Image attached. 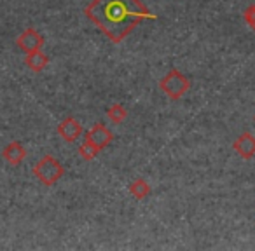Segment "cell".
<instances>
[{
    "mask_svg": "<svg viewBox=\"0 0 255 251\" xmlns=\"http://www.w3.org/2000/svg\"><path fill=\"white\" fill-rule=\"evenodd\" d=\"M86 16L116 44L142 19H154L145 5L140 4V0H93L86 7Z\"/></svg>",
    "mask_w": 255,
    "mask_h": 251,
    "instance_id": "1",
    "label": "cell"
},
{
    "mask_svg": "<svg viewBox=\"0 0 255 251\" xmlns=\"http://www.w3.org/2000/svg\"><path fill=\"white\" fill-rule=\"evenodd\" d=\"M63 173H65L63 166H61L53 156H44L42 159L33 166V174H35V178L40 183L47 185V187L56 183V181L63 176Z\"/></svg>",
    "mask_w": 255,
    "mask_h": 251,
    "instance_id": "2",
    "label": "cell"
},
{
    "mask_svg": "<svg viewBox=\"0 0 255 251\" xmlns=\"http://www.w3.org/2000/svg\"><path fill=\"white\" fill-rule=\"evenodd\" d=\"M159 87H161V91H163V92H166L168 98L180 99L182 96L189 91V87H191V82H189V79L185 77L180 70H177V68H171V70L168 72L166 77H163L159 81Z\"/></svg>",
    "mask_w": 255,
    "mask_h": 251,
    "instance_id": "3",
    "label": "cell"
},
{
    "mask_svg": "<svg viewBox=\"0 0 255 251\" xmlns=\"http://www.w3.org/2000/svg\"><path fill=\"white\" fill-rule=\"evenodd\" d=\"M16 44H18V47L23 53H32V51L42 49L44 37L35 28H26L19 33V37L16 39Z\"/></svg>",
    "mask_w": 255,
    "mask_h": 251,
    "instance_id": "4",
    "label": "cell"
},
{
    "mask_svg": "<svg viewBox=\"0 0 255 251\" xmlns=\"http://www.w3.org/2000/svg\"><path fill=\"white\" fill-rule=\"evenodd\" d=\"M114 140V135L110 129H107L103 124H95L88 133H86V142L95 145L98 150H103Z\"/></svg>",
    "mask_w": 255,
    "mask_h": 251,
    "instance_id": "5",
    "label": "cell"
},
{
    "mask_svg": "<svg viewBox=\"0 0 255 251\" xmlns=\"http://www.w3.org/2000/svg\"><path fill=\"white\" fill-rule=\"evenodd\" d=\"M82 131H84V129H82V124L79 122L77 119H74V117H67V119L58 126V135L68 143L77 142V140L81 138Z\"/></svg>",
    "mask_w": 255,
    "mask_h": 251,
    "instance_id": "6",
    "label": "cell"
},
{
    "mask_svg": "<svg viewBox=\"0 0 255 251\" xmlns=\"http://www.w3.org/2000/svg\"><path fill=\"white\" fill-rule=\"evenodd\" d=\"M236 154L241 159H252L255 157V136L252 133H243L236 138V142L233 143Z\"/></svg>",
    "mask_w": 255,
    "mask_h": 251,
    "instance_id": "7",
    "label": "cell"
},
{
    "mask_svg": "<svg viewBox=\"0 0 255 251\" xmlns=\"http://www.w3.org/2000/svg\"><path fill=\"white\" fill-rule=\"evenodd\" d=\"M2 157H4L11 166H19V164L23 163V159L26 157V149L19 142H11L2 150Z\"/></svg>",
    "mask_w": 255,
    "mask_h": 251,
    "instance_id": "8",
    "label": "cell"
},
{
    "mask_svg": "<svg viewBox=\"0 0 255 251\" xmlns=\"http://www.w3.org/2000/svg\"><path fill=\"white\" fill-rule=\"evenodd\" d=\"M49 63V58L42 53V51H32V53H26L25 58V65L30 68L32 72H42L44 68Z\"/></svg>",
    "mask_w": 255,
    "mask_h": 251,
    "instance_id": "9",
    "label": "cell"
},
{
    "mask_svg": "<svg viewBox=\"0 0 255 251\" xmlns=\"http://www.w3.org/2000/svg\"><path fill=\"white\" fill-rule=\"evenodd\" d=\"M129 192H131L133 197L140 201V199H145L150 195V185L147 183L143 178H136V180L129 185Z\"/></svg>",
    "mask_w": 255,
    "mask_h": 251,
    "instance_id": "10",
    "label": "cell"
},
{
    "mask_svg": "<svg viewBox=\"0 0 255 251\" xmlns=\"http://www.w3.org/2000/svg\"><path fill=\"white\" fill-rule=\"evenodd\" d=\"M107 117H109L114 124H121L128 117V110L124 108L121 103H114V105L109 106V110H107Z\"/></svg>",
    "mask_w": 255,
    "mask_h": 251,
    "instance_id": "11",
    "label": "cell"
},
{
    "mask_svg": "<svg viewBox=\"0 0 255 251\" xmlns=\"http://www.w3.org/2000/svg\"><path fill=\"white\" fill-rule=\"evenodd\" d=\"M98 152L100 150L96 149L95 145H91L89 142H86V140L82 142V145L79 147V154H81V157L84 161H93L96 156H98Z\"/></svg>",
    "mask_w": 255,
    "mask_h": 251,
    "instance_id": "12",
    "label": "cell"
},
{
    "mask_svg": "<svg viewBox=\"0 0 255 251\" xmlns=\"http://www.w3.org/2000/svg\"><path fill=\"white\" fill-rule=\"evenodd\" d=\"M243 19L247 21V25L250 26L252 30H255V4L250 5V7L243 12Z\"/></svg>",
    "mask_w": 255,
    "mask_h": 251,
    "instance_id": "13",
    "label": "cell"
},
{
    "mask_svg": "<svg viewBox=\"0 0 255 251\" xmlns=\"http://www.w3.org/2000/svg\"><path fill=\"white\" fill-rule=\"evenodd\" d=\"M254 120H255V117H254Z\"/></svg>",
    "mask_w": 255,
    "mask_h": 251,
    "instance_id": "14",
    "label": "cell"
}]
</instances>
